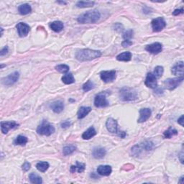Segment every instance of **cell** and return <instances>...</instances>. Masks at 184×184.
Returning a JSON list of instances; mask_svg holds the SVG:
<instances>
[{
    "instance_id": "6da1fadb",
    "label": "cell",
    "mask_w": 184,
    "mask_h": 184,
    "mask_svg": "<svg viewBox=\"0 0 184 184\" xmlns=\"http://www.w3.org/2000/svg\"><path fill=\"white\" fill-rule=\"evenodd\" d=\"M101 56V52L91 49H81L76 52V58L81 62L92 61Z\"/></svg>"
},
{
    "instance_id": "7a4b0ae2",
    "label": "cell",
    "mask_w": 184,
    "mask_h": 184,
    "mask_svg": "<svg viewBox=\"0 0 184 184\" xmlns=\"http://www.w3.org/2000/svg\"><path fill=\"white\" fill-rule=\"evenodd\" d=\"M100 17V12L96 9H94L81 14L77 19V21L81 24H93L98 22Z\"/></svg>"
},
{
    "instance_id": "3957f363",
    "label": "cell",
    "mask_w": 184,
    "mask_h": 184,
    "mask_svg": "<svg viewBox=\"0 0 184 184\" xmlns=\"http://www.w3.org/2000/svg\"><path fill=\"white\" fill-rule=\"evenodd\" d=\"M119 98L123 101H132L138 99V92L130 87H123L119 90Z\"/></svg>"
},
{
    "instance_id": "277c9868",
    "label": "cell",
    "mask_w": 184,
    "mask_h": 184,
    "mask_svg": "<svg viewBox=\"0 0 184 184\" xmlns=\"http://www.w3.org/2000/svg\"><path fill=\"white\" fill-rule=\"evenodd\" d=\"M37 133L41 135L50 136L55 133V128L48 122L43 120L37 128Z\"/></svg>"
},
{
    "instance_id": "5b68a950",
    "label": "cell",
    "mask_w": 184,
    "mask_h": 184,
    "mask_svg": "<svg viewBox=\"0 0 184 184\" xmlns=\"http://www.w3.org/2000/svg\"><path fill=\"white\" fill-rule=\"evenodd\" d=\"M183 81V76H179L177 78H168L164 81L163 85L165 86V89L168 90L173 91L174 89L177 88V87L182 83Z\"/></svg>"
},
{
    "instance_id": "8992f818",
    "label": "cell",
    "mask_w": 184,
    "mask_h": 184,
    "mask_svg": "<svg viewBox=\"0 0 184 184\" xmlns=\"http://www.w3.org/2000/svg\"><path fill=\"white\" fill-rule=\"evenodd\" d=\"M151 25L154 32H160L165 28L166 26V22L163 17H158L152 20Z\"/></svg>"
},
{
    "instance_id": "52a82bcc",
    "label": "cell",
    "mask_w": 184,
    "mask_h": 184,
    "mask_svg": "<svg viewBox=\"0 0 184 184\" xmlns=\"http://www.w3.org/2000/svg\"><path fill=\"white\" fill-rule=\"evenodd\" d=\"M19 78V72L15 71L14 73L9 74V76L4 77L2 79V84L4 86H9L13 85L16 83V82L18 81Z\"/></svg>"
},
{
    "instance_id": "ba28073f",
    "label": "cell",
    "mask_w": 184,
    "mask_h": 184,
    "mask_svg": "<svg viewBox=\"0 0 184 184\" xmlns=\"http://www.w3.org/2000/svg\"><path fill=\"white\" fill-rule=\"evenodd\" d=\"M94 105L97 108H104L109 106V102L105 94L100 93L96 96L94 99Z\"/></svg>"
},
{
    "instance_id": "9c48e42d",
    "label": "cell",
    "mask_w": 184,
    "mask_h": 184,
    "mask_svg": "<svg viewBox=\"0 0 184 184\" xmlns=\"http://www.w3.org/2000/svg\"><path fill=\"white\" fill-rule=\"evenodd\" d=\"M100 77L105 83H111L116 79V74L115 71H103L100 73Z\"/></svg>"
},
{
    "instance_id": "30bf717a",
    "label": "cell",
    "mask_w": 184,
    "mask_h": 184,
    "mask_svg": "<svg viewBox=\"0 0 184 184\" xmlns=\"http://www.w3.org/2000/svg\"><path fill=\"white\" fill-rule=\"evenodd\" d=\"M16 27L17 29V31H18L19 35L21 38L27 36V34L29 33L30 30V27L26 23H24V22H19V23L17 24Z\"/></svg>"
},
{
    "instance_id": "8fae6325",
    "label": "cell",
    "mask_w": 184,
    "mask_h": 184,
    "mask_svg": "<svg viewBox=\"0 0 184 184\" xmlns=\"http://www.w3.org/2000/svg\"><path fill=\"white\" fill-rule=\"evenodd\" d=\"M145 50L149 53L156 55L160 53L163 50L162 44L160 43H154L150 45H148L145 47Z\"/></svg>"
},
{
    "instance_id": "7c38bea8",
    "label": "cell",
    "mask_w": 184,
    "mask_h": 184,
    "mask_svg": "<svg viewBox=\"0 0 184 184\" xmlns=\"http://www.w3.org/2000/svg\"><path fill=\"white\" fill-rule=\"evenodd\" d=\"M145 84L146 86L150 89H155L157 87V78L153 73H149L146 76Z\"/></svg>"
},
{
    "instance_id": "4fadbf2b",
    "label": "cell",
    "mask_w": 184,
    "mask_h": 184,
    "mask_svg": "<svg viewBox=\"0 0 184 184\" xmlns=\"http://www.w3.org/2000/svg\"><path fill=\"white\" fill-rule=\"evenodd\" d=\"M19 125L17 124L15 122H1V130L2 133L3 134H7L8 133L9 130H12V129L16 128L18 127Z\"/></svg>"
},
{
    "instance_id": "5bb4252c",
    "label": "cell",
    "mask_w": 184,
    "mask_h": 184,
    "mask_svg": "<svg viewBox=\"0 0 184 184\" xmlns=\"http://www.w3.org/2000/svg\"><path fill=\"white\" fill-rule=\"evenodd\" d=\"M106 127L107 130L111 133H116L118 129L117 122L113 118H108L106 122Z\"/></svg>"
},
{
    "instance_id": "9a60e30c",
    "label": "cell",
    "mask_w": 184,
    "mask_h": 184,
    "mask_svg": "<svg viewBox=\"0 0 184 184\" xmlns=\"http://www.w3.org/2000/svg\"><path fill=\"white\" fill-rule=\"evenodd\" d=\"M152 114L151 109L148 108L141 109L140 110V118L138 119V122L139 123L145 122L150 117Z\"/></svg>"
},
{
    "instance_id": "2e32d148",
    "label": "cell",
    "mask_w": 184,
    "mask_h": 184,
    "mask_svg": "<svg viewBox=\"0 0 184 184\" xmlns=\"http://www.w3.org/2000/svg\"><path fill=\"white\" fill-rule=\"evenodd\" d=\"M183 62L180 61L176 63L171 68V72L173 75L179 76H183Z\"/></svg>"
},
{
    "instance_id": "e0dca14e",
    "label": "cell",
    "mask_w": 184,
    "mask_h": 184,
    "mask_svg": "<svg viewBox=\"0 0 184 184\" xmlns=\"http://www.w3.org/2000/svg\"><path fill=\"white\" fill-rule=\"evenodd\" d=\"M106 151L104 148H101V147H96L94 148L92 150V155L96 159H101L103 158L106 155Z\"/></svg>"
},
{
    "instance_id": "ac0fdd59",
    "label": "cell",
    "mask_w": 184,
    "mask_h": 184,
    "mask_svg": "<svg viewBox=\"0 0 184 184\" xmlns=\"http://www.w3.org/2000/svg\"><path fill=\"white\" fill-rule=\"evenodd\" d=\"M96 171L97 173L101 176H108L111 173V171H112V169L110 165H99V167L96 169Z\"/></svg>"
},
{
    "instance_id": "d6986e66",
    "label": "cell",
    "mask_w": 184,
    "mask_h": 184,
    "mask_svg": "<svg viewBox=\"0 0 184 184\" xmlns=\"http://www.w3.org/2000/svg\"><path fill=\"white\" fill-rule=\"evenodd\" d=\"M50 107L55 113H61L64 109V104L62 101H56L52 103Z\"/></svg>"
},
{
    "instance_id": "ffe728a7",
    "label": "cell",
    "mask_w": 184,
    "mask_h": 184,
    "mask_svg": "<svg viewBox=\"0 0 184 184\" xmlns=\"http://www.w3.org/2000/svg\"><path fill=\"white\" fill-rule=\"evenodd\" d=\"M50 28H51L52 30L56 32V33H59L63 30L64 25L63 23L61 21H54L49 24Z\"/></svg>"
},
{
    "instance_id": "44dd1931",
    "label": "cell",
    "mask_w": 184,
    "mask_h": 184,
    "mask_svg": "<svg viewBox=\"0 0 184 184\" xmlns=\"http://www.w3.org/2000/svg\"><path fill=\"white\" fill-rule=\"evenodd\" d=\"M91 111V108L89 107V106H81V107L79 108L78 113H77L78 119H81L84 118L86 115H88Z\"/></svg>"
},
{
    "instance_id": "7402d4cb",
    "label": "cell",
    "mask_w": 184,
    "mask_h": 184,
    "mask_svg": "<svg viewBox=\"0 0 184 184\" xmlns=\"http://www.w3.org/2000/svg\"><path fill=\"white\" fill-rule=\"evenodd\" d=\"M84 170H85V164L79 163L78 161H76V164L75 165H71L70 168V171L71 173H75L76 171L81 173L84 172Z\"/></svg>"
},
{
    "instance_id": "603a6c76",
    "label": "cell",
    "mask_w": 184,
    "mask_h": 184,
    "mask_svg": "<svg viewBox=\"0 0 184 184\" xmlns=\"http://www.w3.org/2000/svg\"><path fill=\"white\" fill-rule=\"evenodd\" d=\"M96 135V131L95 129H94L93 127H89L88 130H86L82 135V138L84 140H89L91 138H93L94 136H95Z\"/></svg>"
},
{
    "instance_id": "cb8c5ba5",
    "label": "cell",
    "mask_w": 184,
    "mask_h": 184,
    "mask_svg": "<svg viewBox=\"0 0 184 184\" xmlns=\"http://www.w3.org/2000/svg\"><path fill=\"white\" fill-rule=\"evenodd\" d=\"M18 11L19 12V14H22V15H26V14L31 12V6L28 4H21V5H19L18 7Z\"/></svg>"
},
{
    "instance_id": "d4e9b609",
    "label": "cell",
    "mask_w": 184,
    "mask_h": 184,
    "mask_svg": "<svg viewBox=\"0 0 184 184\" xmlns=\"http://www.w3.org/2000/svg\"><path fill=\"white\" fill-rule=\"evenodd\" d=\"M132 58V53L130 52H124L116 56V60L119 61H130Z\"/></svg>"
},
{
    "instance_id": "484cf974",
    "label": "cell",
    "mask_w": 184,
    "mask_h": 184,
    "mask_svg": "<svg viewBox=\"0 0 184 184\" xmlns=\"http://www.w3.org/2000/svg\"><path fill=\"white\" fill-rule=\"evenodd\" d=\"M27 141V138L25 136H23V135H19L17 136V138H15V140H14V145H25Z\"/></svg>"
},
{
    "instance_id": "4316f807",
    "label": "cell",
    "mask_w": 184,
    "mask_h": 184,
    "mask_svg": "<svg viewBox=\"0 0 184 184\" xmlns=\"http://www.w3.org/2000/svg\"><path fill=\"white\" fill-rule=\"evenodd\" d=\"M29 179L30 181L32 183L34 184H41L43 183V180H42V178L40 177L38 175H37L36 173H31L29 175Z\"/></svg>"
},
{
    "instance_id": "83f0119b",
    "label": "cell",
    "mask_w": 184,
    "mask_h": 184,
    "mask_svg": "<svg viewBox=\"0 0 184 184\" xmlns=\"http://www.w3.org/2000/svg\"><path fill=\"white\" fill-rule=\"evenodd\" d=\"M178 135V131L176 130V129L173 128L172 127H170L167 130H165L164 132L163 135L164 138L166 139H170L172 138V137L177 135Z\"/></svg>"
},
{
    "instance_id": "f1b7e54d",
    "label": "cell",
    "mask_w": 184,
    "mask_h": 184,
    "mask_svg": "<svg viewBox=\"0 0 184 184\" xmlns=\"http://www.w3.org/2000/svg\"><path fill=\"white\" fill-rule=\"evenodd\" d=\"M62 81L65 84H71L75 82V78L72 73H67L62 77Z\"/></svg>"
},
{
    "instance_id": "f546056e",
    "label": "cell",
    "mask_w": 184,
    "mask_h": 184,
    "mask_svg": "<svg viewBox=\"0 0 184 184\" xmlns=\"http://www.w3.org/2000/svg\"><path fill=\"white\" fill-rule=\"evenodd\" d=\"M49 163L48 162H44V161H41L36 164V168L38 169L41 172H46V171L49 168Z\"/></svg>"
},
{
    "instance_id": "4dcf8cb0",
    "label": "cell",
    "mask_w": 184,
    "mask_h": 184,
    "mask_svg": "<svg viewBox=\"0 0 184 184\" xmlns=\"http://www.w3.org/2000/svg\"><path fill=\"white\" fill-rule=\"evenodd\" d=\"M76 150V147L75 145H67L64 147L63 149V153L65 156L71 155L73 152H75Z\"/></svg>"
},
{
    "instance_id": "1f68e13d",
    "label": "cell",
    "mask_w": 184,
    "mask_h": 184,
    "mask_svg": "<svg viewBox=\"0 0 184 184\" xmlns=\"http://www.w3.org/2000/svg\"><path fill=\"white\" fill-rule=\"evenodd\" d=\"M95 4L94 2H84V1H80L76 3V7L78 8H86V7H93Z\"/></svg>"
},
{
    "instance_id": "d6a6232c",
    "label": "cell",
    "mask_w": 184,
    "mask_h": 184,
    "mask_svg": "<svg viewBox=\"0 0 184 184\" xmlns=\"http://www.w3.org/2000/svg\"><path fill=\"white\" fill-rule=\"evenodd\" d=\"M94 86H95V85H94L93 82H92L91 80H89L84 84L82 88H83V91L84 92H88L89 91H91V89H93L94 88Z\"/></svg>"
},
{
    "instance_id": "836d02e7",
    "label": "cell",
    "mask_w": 184,
    "mask_h": 184,
    "mask_svg": "<svg viewBox=\"0 0 184 184\" xmlns=\"http://www.w3.org/2000/svg\"><path fill=\"white\" fill-rule=\"evenodd\" d=\"M163 72H164L163 67L160 66H156L155 68V70H154V72L153 73L155 76L156 78H160V77L163 76Z\"/></svg>"
},
{
    "instance_id": "e575fe53",
    "label": "cell",
    "mask_w": 184,
    "mask_h": 184,
    "mask_svg": "<svg viewBox=\"0 0 184 184\" xmlns=\"http://www.w3.org/2000/svg\"><path fill=\"white\" fill-rule=\"evenodd\" d=\"M56 71H58L60 73H66L69 71L70 68H69L68 66L66 65V64H61V65H58L56 66Z\"/></svg>"
},
{
    "instance_id": "d590c367",
    "label": "cell",
    "mask_w": 184,
    "mask_h": 184,
    "mask_svg": "<svg viewBox=\"0 0 184 184\" xmlns=\"http://www.w3.org/2000/svg\"><path fill=\"white\" fill-rule=\"evenodd\" d=\"M133 34H134V32L133 30H129L126 31L125 33L123 34V38L127 41H130L131 38H133Z\"/></svg>"
},
{
    "instance_id": "8d00e7d4",
    "label": "cell",
    "mask_w": 184,
    "mask_h": 184,
    "mask_svg": "<svg viewBox=\"0 0 184 184\" xmlns=\"http://www.w3.org/2000/svg\"><path fill=\"white\" fill-rule=\"evenodd\" d=\"M71 125V122L68 121V120H65V121L62 122L61 124V127L63 129H67V128H68L69 127H70Z\"/></svg>"
},
{
    "instance_id": "74e56055",
    "label": "cell",
    "mask_w": 184,
    "mask_h": 184,
    "mask_svg": "<svg viewBox=\"0 0 184 184\" xmlns=\"http://www.w3.org/2000/svg\"><path fill=\"white\" fill-rule=\"evenodd\" d=\"M114 30H115L116 31H117V32H121V31H122V30H123L124 27H123V25H122V24L121 23H119V22H117V23H115V24H114Z\"/></svg>"
},
{
    "instance_id": "f35d334b",
    "label": "cell",
    "mask_w": 184,
    "mask_h": 184,
    "mask_svg": "<svg viewBox=\"0 0 184 184\" xmlns=\"http://www.w3.org/2000/svg\"><path fill=\"white\" fill-rule=\"evenodd\" d=\"M30 167H31L30 163H28V162H25L23 164V165H22V169L24 171V172H27V171H28L30 169Z\"/></svg>"
},
{
    "instance_id": "ab89813d",
    "label": "cell",
    "mask_w": 184,
    "mask_h": 184,
    "mask_svg": "<svg viewBox=\"0 0 184 184\" xmlns=\"http://www.w3.org/2000/svg\"><path fill=\"white\" fill-rule=\"evenodd\" d=\"M9 51V49H8V46H4L3 48L1 50V51H0V56H3L4 55H6L7 53H8Z\"/></svg>"
},
{
    "instance_id": "60d3db41",
    "label": "cell",
    "mask_w": 184,
    "mask_h": 184,
    "mask_svg": "<svg viewBox=\"0 0 184 184\" xmlns=\"http://www.w3.org/2000/svg\"><path fill=\"white\" fill-rule=\"evenodd\" d=\"M183 8H181V9H175V10H174L173 12V14L174 16H178V15H179V14H183Z\"/></svg>"
},
{
    "instance_id": "b9f144b4",
    "label": "cell",
    "mask_w": 184,
    "mask_h": 184,
    "mask_svg": "<svg viewBox=\"0 0 184 184\" xmlns=\"http://www.w3.org/2000/svg\"><path fill=\"white\" fill-rule=\"evenodd\" d=\"M122 45L123 47L126 48V47H129V46H132V45H133V42H132L131 41H127V40H125V41H124L122 42Z\"/></svg>"
},
{
    "instance_id": "7bdbcfd3",
    "label": "cell",
    "mask_w": 184,
    "mask_h": 184,
    "mask_svg": "<svg viewBox=\"0 0 184 184\" xmlns=\"http://www.w3.org/2000/svg\"><path fill=\"white\" fill-rule=\"evenodd\" d=\"M178 123L183 127V115H181V117L178 119Z\"/></svg>"
},
{
    "instance_id": "ee69618b",
    "label": "cell",
    "mask_w": 184,
    "mask_h": 184,
    "mask_svg": "<svg viewBox=\"0 0 184 184\" xmlns=\"http://www.w3.org/2000/svg\"><path fill=\"white\" fill-rule=\"evenodd\" d=\"M119 137H120L121 138H125V136H126V133H125V132H120V133H119Z\"/></svg>"
},
{
    "instance_id": "f6af8a7d",
    "label": "cell",
    "mask_w": 184,
    "mask_h": 184,
    "mask_svg": "<svg viewBox=\"0 0 184 184\" xmlns=\"http://www.w3.org/2000/svg\"><path fill=\"white\" fill-rule=\"evenodd\" d=\"M183 178H184L183 176H182V177L181 178V181L178 182L179 183H183Z\"/></svg>"
},
{
    "instance_id": "bcb514c9",
    "label": "cell",
    "mask_w": 184,
    "mask_h": 184,
    "mask_svg": "<svg viewBox=\"0 0 184 184\" xmlns=\"http://www.w3.org/2000/svg\"><path fill=\"white\" fill-rule=\"evenodd\" d=\"M2 35H3V28L1 27V37L2 36Z\"/></svg>"
},
{
    "instance_id": "7dc6e473",
    "label": "cell",
    "mask_w": 184,
    "mask_h": 184,
    "mask_svg": "<svg viewBox=\"0 0 184 184\" xmlns=\"http://www.w3.org/2000/svg\"><path fill=\"white\" fill-rule=\"evenodd\" d=\"M57 3H61V4H66V2H57Z\"/></svg>"
}]
</instances>
